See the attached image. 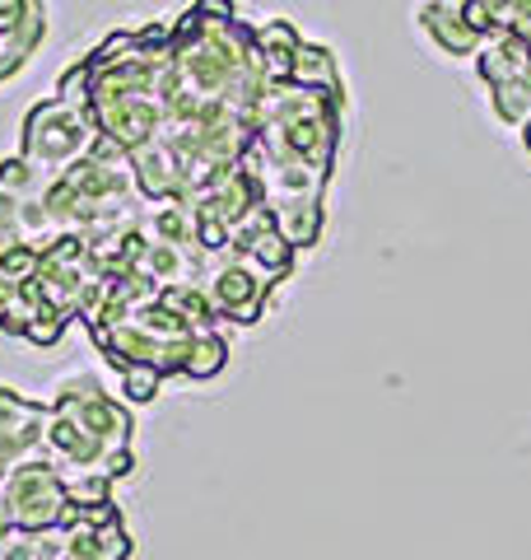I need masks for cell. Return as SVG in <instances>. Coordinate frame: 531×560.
Wrapping results in <instances>:
<instances>
[{
  "mask_svg": "<svg viewBox=\"0 0 531 560\" xmlns=\"http://www.w3.org/2000/svg\"><path fill=\"white\" fill-rule=\"evenodd\" d=\"M135 420L127 401L103 393L94 378H70L47 401V458L70 481L80 504L113 500V481L135 471Z\"/></svg>",
  "mask_w": 531,
  "mask_h": 560,
  "instance_id": "cell-1",
  "label": "cell"
},
{
  "mask_svg": "<svg viewBox=\"0 0 531 560\" xmlns=\"http://www.w3.org/2000/svg\"><path fill=\"white\" fill-rule=\"evenodd\" d=\"M98 140L103 136H98L84 103H70L61 94H51L24 117V136H20V150L14 154H24L33 168H43L47 178H57V173H66L70 164H80Z\"/></svg>",
  "mask_w": 531,
  "mask_h": 560,
  "instance_id": "cell-2",
  "label": "cell"
},
{
  "mask_svg": "<svg viewBox=\"0 0 531 560\" xmlns=\"http://www.w3.org/2000/svg\"><path fill=\"white\" fill-rule=\"evenodd\" d=\"M0 504H5V518L24 533L61 528V523H70L84 510V504L75 500V490H70V481L61 477L47 453L5 471V481H0Z\"/></svg>",
  "mask_w": 531,
  "mask_h": 560,
  "instance_id": "cell-3",
  "label": "cell"
},
{
  "mask_svg": "<svg viewBox=\"0 0 531 560\" xmlns=\"http://www.w3.org/2000/svg\"><path fill=\"white\" fill-rule=\"evenodd\" d=\"M197 285L205 290V300H210V308H215V318L252 327V323H261L266 304H271V290L280 285V280L266 276L261 267H252L247 257L228 253V257L205 261V271H201Z\"/></svg>",
  "mask_w": 531,
  "mask_h": 560,
  "instance_id": "cell-4",
  "label": "cell"
},
{
  "mask_svg": "<svg viewBox=\"0 0 531 560\" xmlns=\"http://www.w3.org/2000/svg\"><path fill=\"white\" fill-rule=\"evenodd\" d=\"M47 448V401L0 388V481L10 467L43 458Z\"/></svg>",
  "mask_w": 531,
  "mask_h": 560,
  "instance_id": "cell-5",
  "label": "cell"
},
{
  "mask_svg": "<svg viewBox=\"0 0 531 560\" xmlns=\"http://www.w3.org/2000/svg\"><path fill=\"white\" fill-rule=\"evenodd\" d=\"M43 38H47L43 0H0V84L14 80L38 57Z\"/></svg>",
  "mask_w": 531,
  "mask_h": 560,
  "instance_id": "cell-6",
  "label": "cell"
},
{
  "mask_svg": "<svg viewBox=\"0 0 531 560\" xmlns=\"http://www.w3.org/2000/svg\"><path fill=\"white\" fill-rule=\"evenodd\" d=\"M415 24L420 33L429 38V47H438V57H452V61H467L481 51V33L471 28L467 20V10L462 5H452V0H424L420 14H415Z\"/></svg>",
  "mask_w": 531,
  "mask_h": 560,
  "instance_id": "cell-7",
  "label": "cell"
},
{
  "mask_svg": "<svg viewBox=\"0 0 531 560\" xmlns=\"http://www.w3.org/2000/svg\"><path fill=\"white\" fill-rule=\"evenodd\" d=\"M47 238H57V230L47 224L43 206L20 201V197H10V191L0 187V267H5L14 253L33 248V243H47Z\"/></svg>",
  "mask_w": 531,
  "mask_h": 560,
  "instance_id": "cell-8",
  "label": "cell"
},
{
  "mask_svg": "<svg viewBox=\"0 0 531 560\" xmlns=\"http://www.w3.org/2000/svg\"><path fill=\"white\" fill-rule=\"evenodd\" d=\"M475 70H481L485 84L527 80L531 75V43L518 38V33H494V38H485L481 51H475Z\"/></svg>",
  "mask_w": 531,
  "mask_h": 560,
  "instance_id": "cell-9",
  "label": "cell"
},
{
  "mask_svg": "<svg viewBox=\"0 0 531 560\" xmlns=\"http://www.w3.org/2000/svg\"><path fill=\"white\" fill-rule=\"evenodd\" d=\"M266 206H271L275 230L285 234L294 248H312V243L322 238V224H327L322 197H280V201H266Z\"/></svg>",
  "mask_w": 531,
  "mask_h": 560,
  "instance_id": "cell-10",
  "label": "cell"
},
{
  "mask_svg": "<svg viewBox=\"0 0 531 560\" xmlns=\"http://www.w3.org/2000/svg\"><path fill=\"white\" fill-rule=\"evenodd\" d=\"M298 28L290 20H266L252 28V47H257V57L266 66V75H271L275 84L280 80H290V70H294V57H298Z\"/></svg>",
  "mask_w": 531,
  "mask_h": 560,
  "instance_id": "cell-11",
  "label": "cell"
},
{
  "mask_svg": "<svg viewBox=\"0 0 531 560\" xmlns=\"http://www.w3.org/2000/svg\"><path fill=\"white\" fill-rule=\"evenodd\" d=\"M290 80L304 84V90L345 98V80H341V66H335V51L322 47V43H298V57H294Z\"/></svg>",
  "mask_w": 531,
  "mask_h": 560,
  "instance_id": "cell-12",
  "label": "cell"
},
{
  "mask_svg": "<svg viewBox=\"0 0 531 560\" xmlns=\"http://www.w3.org/2000/svg\"><path fill=\"white\" fill-rule=\"evenodd\" d=\"M489 108H494V117H499L504 127H527L531 121V75L489 84Z\"/></svg>",
  "mask_w": 531,
  "mask_h": 560,
  "instance_id": "cell-13",
  "label": "cell"
},
{
  "mask_svg": "<svg viewBox=\"0 0 531 560\" xmlns=\"http://www.w3.org/2000/svg\"><path fill=\"white\" fill-rule=\"evenodd\" d=\"M121 388H127L131 401H150L158 388H164V374L150 370V364H131V370H121Z\"/></svg>",
  "mask_w": 531,
  "mask_h": 560,
  "instance_id": "cell-14",
  "label": "cell"
},
{
  "mask_svg": "<svg viewBox=\"0 0 531 560\" xmlns=\"http://www.w3.org/2000/svg\"><path fill=\"white\" fill-rule=\"evenodd\" d=\"M10 533H14V523L5 518V504H0V547H5V537H10Z\"/></svg>",
  "mask_w": 531,
  "mask_h": 560,
  "instance_id": "cell-15",
  "label": "cell"
},
{
  "mask_svg": "<svg viewBox=\"0 0 531 560\" xmlns=\"http://www.w3.org/2000/svg\"><path fill=\"white\" fill-rule=\"evenodd\" d=\"M522 140H527V154H531V121H527V127H522Z\"/></svg>",
  "mask_w": 531,
  "mask_h": 560,
  "instance_id": "cell-16",
  "label": "cell"
}]
</instances>
